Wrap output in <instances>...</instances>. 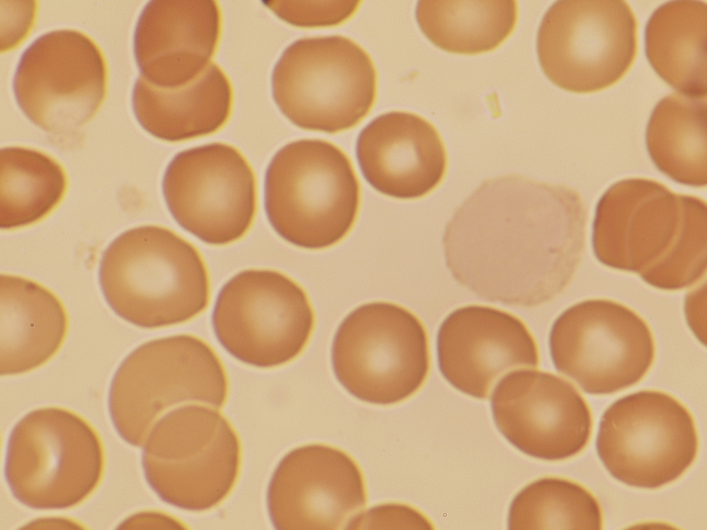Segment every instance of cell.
Returning <instances> with one entry per match:
<instances>
[{"instance_id": "obj_1", "label": "cell", "mask_w": 707, "mask_h": 530, "mask_svg": "<svg viewBox=\"0 0 707 530\" xmlns=\"http://www.w3.org/2000/svg\"><path fill=\"white\" fill-rule=\"evenodd\" d=\"M587 218L580 195L565 185L518 174L485 180L445 227L446 267L482 300L538 306L573 278L585 248Z\"/></svg>"}, {"instance_id": "obj_2", "label": "cell", "mask_w": 707, "mask_h": 530, "mask_svg": "<svg viewBox=\"0 0 707 530\" xmlns=\"http://www.w3.org/2000/svg\"><path fill=\"white\" fill-rule=\"evenodd\" d=\"M592 239L604 265L660 290H681L706 274V203L654 180L623 179L599 199Z\"/></svg>"}, {"instance_id": "obj_3", "label": "cell", "mask_w": 707, "mask_h": 530, "mask_svg": "<svg viewBox=\"0 0 707 530\" xmlns=\"http://www.w3.org/2000/svg\"><path fill=\"white\" fill-rule=\"evenodd\" d=\"M98 278L114 313L142 328L185 322L208 303L209 279L200 254L160 226L137 227L115 238L102 253Z\"/></svg>"}, {"instance_id": "obj_4", "label": "cell", "mask_w": 707, "mask_h": 530, "mask_svg": "<svg viewBox=\"0 0 707 530\" xmlns=\"http://www.w3.org/2000/svg\"><path fill=\"white\" fill-rule=\"evenodd\" d=\"M359 205V184L346 154L319 139L281 148L265 174L264 207L274 230L308 249L329 247L351 229Z\"/></svg>"}, {"instance_id": "obj_5", "label": "cell", "mask_w": 707, "mask_h": 530, "mask_svg": "<svg viewBox=\"0 0 707 530\" xmlns=\"http://www.w3.org/2000/svg\"><path fill=\"white\" fill-rule=\"evenodd\" d=\"M227 393V377L211 348L176 334L147 341L124 359L111 381L108 408L120 437L141 446L168 412L191 404L218 409Z\"/></svg>"}, {"instance_id": "obj_6", "label": "cell", "mask_w": 707, "mask_h": 530, "mask_svg": "<svg viewBox=\"0 0 707 530\" xmlns=\"http://www.w3.org/2000/svg\"><path fill=\"white\" fill-rule=\"evenodd\" d=\"M377 75L369 55L342 35L305 37L288 46L272 74L273 99L296 126L334 133L370 112Z\"/></svg>"}, {"instance_id": "obj_7", "label": "cell", "mask_w": 707, "mask_h": 530, "mask_svg": "<svg viewBox=\"0 0 707 530\" xmlns=\"http://www.w3.org/2000/svg\"><path fill=\"white\" fill-rule=\"evenodd\" d=\"M103 469L97 434L66 409L32 410L9 435L6 481L14 498L29 508L55 510L77 505L95 489Z\"/></svg>"}, {"instance_id": "obj_8", "label": "cell", "mask_w": 707, "mask_h": 530, "mask_svg": "<svg viewBox=\"0 0 707 530\" xmlns=\"http://www.w3.org/2000/svg\"><path fill=\"white\" fill-rule=\"evenodd\" d=\"M217 408L178 406L162 416L144 442L145 479L164 502L191 511L209 509L230 492L240 463L238 437Z\"/></svg>"}, {"instance_id": "obj_9", "label": "cell", "mask_w": 707, "mask_h": 530, "mask_svg": "<svg viewBox=\"0 0 707 530\" xmlns=\"http://www.w3.org/2000/svg\"><path fill=\"white\" fill-rule=\"evenodd\" d=\"M331 361L336 379L351 395L370 404H393L413 395L426 378V332L402 306L363 304L339 325Z\"/></svg>"}, {"instance_id": "obj_10", "label": "cell", "mask_w": 707, "mask_h": 530, "mask_svg": "<svg viewBox=\"0 0 707 530\" xmlns=\"http://www.w3.org/2000/svg\"><path fill=\"white\" fill-rule=\"evenodd\" d=\"M637 21L622 0H561L544 15L536 51L546 77L573 93L601 91L629 70L637 53Z\"/></svg>"}, {"instance_id": "obj_11", "label": "cell", "mask_w": 707, "mask_h": 530, "mask_svg": "<svg viewBox=\"0 0 707 530\" xmlns=\"http://www.w3.org/2000/svg\"><path fill=\"white\" fill-rule=\"evenodd\" d=\"M107 68L97 44L82 32L42 34L23 52L12 89L26 117L57 140L75 137L100 108Z\"/></svg>"}, {"instance_id": "obj_12", "label": "cell", "mask_w": 707, "mask_h": 530, "mask_svg": "<svg viewBox=\"0 0 707 530\" xmlns=\"http://www.w3.org/2000/svg\"><path fill=\"white\" fill-rule=\"evenodd\" d=\"M214 334L237 360L260 368L285 364L307 344L314 314L304 290L285 274L246 269L218 292L211 314Z\"/></svg>"}, {"instance_id": "obj_13", "label": "cell", "mask_w": 707, "mask_h": 530, "mask_svg": "<svg viewBox=\"0 0 707 530\" xmlns=\"http://www.w3.org/2000/svg\"><path fill=\"white\" fill-rule=\"evenodd\" d=\"M697 435L689 411L671 395L641 390L613 402L601 416L596 439L610 474L633 487L657 489L692 464Z\"/></svg>"}, {"instance_id": "obj_14", "label": "cell", "mask_w": 707, "mask_h": 530, "mask_svg": "<svg viewBox=\"0 0 707 530\" xmlns=\"http://www.w3.org/2000/svg\"><path fill=\"white\" fill-rule=\"evenodd\" d=\"M558 372L585 392L607 395L639 382L654 357L651 331L634 311L607 299H589L563 311L549 336Z\"/></svg>"}, {"instance_id": "obj_15", "label": "cell", "mask_w": 707, "mask_h": 530, "mask_svg": "<svg viewBox=\"0 0 707 530\" xmlns=\"http://www.w3.org/2000/svg\"><path fill=\"white\" fill-rule=\"evenodd\" d=\"M162 190L175 221L207 244L239 239L255 215L254 174L244 156L227 144L209 143L177 153L165 169Z\"/></svg>"}, {"instance_id": "obj_16", "label": "cell", "mask_w": 707, "mask_h": 530, "mask_svg": "<svg viewBox=\"0 0 707 530\" xmlns=\"http://www.w3.org/2000/svg\"><path fill=\"white\" fill-rule=\"evenodd\" d=\"M491 408L500 433L532 457L565 460L590 439L592 416L585 401L570 383L549 372L508 374L494 389Z\"/></svg>"}, {"instance_id": "obj_17", "label": "cell", "mask_w": 707, "mask_h": 530, "mask_svg": "<svg viewBox=\"0 0 707 530\" xmlns=\"http://www.w3.org/2000/svg\"><path fill=\"white\" fill-rule=\"evenodd\" d=\"M366 498L355 462L339 449L314 444L281 460L268 484L267 507L276 529H346Z\"/></svg>"}, {"instance_id": "obj_18", "label": "cell", "mask_w": 707, "mask_h": 530, "mask_svg": "<svg viewBox=\"0 0 707 530\" xmlns=\"http://www.w3.org/2000/svg\"><path fill=\"white\" fill-rule=\"evenodd\" d=\"M439 370L461 392L489 397L506 372L536 367L538 351L527 325L516 316L492 307L471 305L451 312L437 334Z\"/></svg>"}, {"instance_id": "obj_19", "label": "cell", "mask_w": 707, "mask_h": 530, "mask_svg": "<svg viewBox=\"0 0 707 530\" xmlns=\"http://www.w3.org/2000/svg\"><path fill=\"white\" fill-rule=\"evenodd\" d=\"M220 26L216 1H149L133 34V54L140 75L162 88L189 83L209 66Z\"/></svg>"}, {"instance_id": "obj_20", "label": "cell", "mask_w": 707, "mask_h": 530, "mask_svg": "<svg viewBox=\"0 0 707 530\" xmlns=\"http://www.w3.org/2000/svg\"><path fill=\"white\" fill-rule=\"evenodd\" d=\"M356 156L373 188L402 200L432 191L447 165L446 149L435 126L406 111L388 112L368 123L358 136Z\"/></svg>"}, {"instance_id": "obj_21", "label": "cell", "mask_w": 707, "mask_h": 530, "mask_svg": "<svg viewBox=\"0 0 707 530\" xmlns=\"http://www.w3.org/2000/svg\"><path fill=\"white\" fill-rule=\"evenodd\" d=\"M131 104L147 133L164 141L180 142L211 134L226 122L232 89L224 72L211 63L189 83L173 88L155 86L140 75Z\"/></svg>"}, {"instance_id": "obj_22", "label": "cell", "mask_w": 707, "mask_h": 530, "mask_svg": "<svg viewBox=\"0 0 707 530\" xmlns=\"http://www.w3.org/2000/svg\"><path fill=\"white\" fill-rule=\"evenodd\" d=\"M65 308L50 290L30 279L0 276V374L14 375L50 359L66 334Z\"/></svg>"}, {"instance_id": "obj_23", "label": "cell", "mask_w": 707, "mask_h": 530, "mask_svg": "<svg viewBox=\"0 0 707 530\" xmlns=\"http://www.w3.org/2000/svg\"><path fill=\"white\" fill-rule=\"evenodd\" d=\"M646 57L656 73L680 93L706 95L707 6L668 1L654 10L645 29Z\"/></svg>"}, {"instance_id": "obj_24", "label": "cell", "mask_w": 707, "mask_h": 530, "mask_svg": "<svg viewBox=\"0 0 707 530\" xmlns=\"http://www.w3.org/2000/svg\"><path fill=\"white\" fill-rule=\"evenodd\" d=\"M706 95L673 93L661 99L648 121L645 143L657 168L692 187L707 182Z\"/></svg>"}, {"instance_id": "obj_25", "label": "cell", "mask_w": 707, "mask_h": 530, "mask_svg": "<svg viewBox=\"0 0 707 530\" xmlns=\"http://www.w3.org/2000/svg\"><path fill=\"white\" fill-rule=\"evenodd\" d=\"M516 1H419L417 23L437 48L473 55L498 47L514 30Z\"/></svg>"}, {"instance_id": "obj_26", "label": "cell", "mask_w": 707, "mask_h": 530, "mask_svg": "<svg viewBox=\"0 0 707 530\" xmlns=\"http://www.w3.org/2000/svg\"><path fill=\"white\" fill-rule=\"evenodd\" d=\"M62 167L51 156L23 146L0 151V227L33 224L48 214L66 188Z\"/></svg>"}, {"instance_id": "obj_27", "label": "cell", "mask_w": 707, "mask_h": 530, "mask_svg": "<svg viewBox=\"0 0 707 530\" xmlns=\"http://www.w3.org/2000/svg\"><path fill=\"white\" fill-rule=\"evenodd\" d=\"M507 524L511 530H598L602 514L598 501L586 489L563 478L547 477L516 494Z\"/></svg>"}, {"instance_id": "obj_28", "label": "cell", "mask_w": 707, "mask_h": 530, "mask_svg": "<svg viewBox=\"0 0 707 530\" xmlns=\"http://www.w3.org/2000/svg\"><path fill=\"white\" fill-rule=\"evenodd\" d=\"M263 3L287 23L298 27L332 26L351 17L359 7L355 1H265Z\"/></svg>"}, {"instance_id": "obj_29", "label": "cell", "mask_w": 707, "mask_h": 530, "mask_svg": "<svg viewBox=\"0 0 707 530\" xmlns=\"http://www.w3.org/2000/svg\"><path fill=\"white\" fill-rule=\"evenodd\" d=\"M430 522L415 509L402 504H384L355 515L346 529H431Z\"/></svg>"}, {"instance_id": "obj_30", "label": "cell", "mask_w": 707, "mask_h": 530, "mask_svg": "<svg viewBox=\"0 0 707 530\" xmlns=\"http://www.w3.org/2000/svg\"><path fill=\"white\" fill-rule=\"evenodd\" d=\"M705 288L706 285L704 288L700 287L699 289L690 292L685 301V314L687 321L693 332L695 333L696 337L704 344H706V342L703 339L704 337L702 336L701 332H705V331L701 327L704 326L705 328L706 326L703 324V321H706L703 319V315L705 316L706 314H702L703 310H706V308L703 309V306L706 305V303H703L706 300V296L703 297V295L706 294V290L703 292Z\"/></svg>"}, {"instance_id": "obj_31", "label": "cell", "mask_w": 707, "mask_h": 530, "mask_svg": "<svg viewBox=\"0 0 707 530\" xmlns=\"http://www.w3.org/2000/svg\"><path fill=\"white\" fill-rule=\"evenodd\" d=\"M143 525L175 526L180 528V524L176 520L163 513L155 512H142L131 516L122 523V528H139Z\"/></svg>"}]
</instances>
